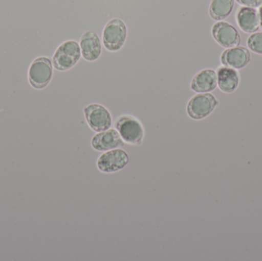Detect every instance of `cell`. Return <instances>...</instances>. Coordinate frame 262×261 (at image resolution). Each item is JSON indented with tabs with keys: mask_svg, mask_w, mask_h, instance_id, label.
Returning <instances> with one entry per match:
<instances>
[{
	"mask_svg": "<svg viewBox=\"0 0 262 261\" xmlns=\"http://www.w3.org/2000/svg\"><path fill=\"white\" fill-rule=\"evenodd\" d=\"M115 127L124 144L133 147H140L143 144L144 127L136 116L130 114L121 115L115 121Z\"/></svg>",
	"mask_w": 262,
	"mask_h": 261,
	"instance_id": "cell-1",
	"label": "cell"
},
{
	"mask_svg": "<svg viewBox=\"0 0 262 261\" xmlns=\"http://www.w3.org/2000/svg\"><path fill=\"white\" fill-rule=\"evenodd\" d=\"M81 57L79 43L74 40H68L61 43L55 51L52 64L56 70L66 72L72 68L81 59Z\"/></svg>",
	"mask_w": 262,
	"mask_h": 261,
	"instance_id": "cell-2",
	"label": "cell"
},
{
	"mask_svg": "<svg viewBox=\"0 0 262 261\" xmlns=\"http://www.w3.org/2000/svg\"><path fill=\"white\" fill-rule=\"evenodd\" d=\"M127 37V28L125 22L121 18H113L103 29V45L109 52H118L125 44Z\"/></svg>",
	"mask_w": 262,
	"mask_h": 261,
	"instance_id": "cell-3",
	"label": "cell"
},
{
	"mask_svg": "<svg viewBox=\"0 0 262 261\" xmlns=\"http://www.w3.org/2000/svg\"><path fill=\"white\" fill-rule=\"evenodd\" d=\"M220 102L211 93H199L192 96L186 105V113L191 119L201 121L208 117Z\"/></svg>",
	"mask_w": 262,
	"mask_h": 261,
	"instance_id": "cell-4",
	"label": "cell"
},
{
	"mask_svg": "<svg viewBox=\"0 0 262 261\" xmlns=\"http://www.w3.org/2000/svg\"><path fill=\"white\" fill-rule=\"evenodd\" d=\"M130 162L127 151L121 148L104 152L97 160V168L104 174H112L124 170Z\"/></svg>",
	"mask_w": 262,
	"mask_h": 261,
	"instance_id": "cell-5",
	"label": "cell"
},
{
	"mask_svg": "<svg viewBox=\"0 0 262 261\" xmlns=\"http://www.w3.org/2000/svg\"><path fill=\"white\" fill-rule=\"evenodd\" d=\"M84 118L89 127L96 133L104 131L112 127V116L107 107L102 104H90L84 109Z\"/></svg>",
	"mask_w": 262,
	"mask_h": 261,
	"instance_id": "cell-6",
	"label": "cell"
},
{
	"mask_svg": "<svg viewBox=\"0 0 262 261\" xmlns=\"http://www.w3.org/2000/svg\"><path fill=\"white\" fill-rule=\"evenodd\" d=\"M50 58L39 57L34 60L29 69V81L36 89L45 88L50 83L53 75V67Z\"/></svg>",
	"mask_w": 262,
	"mask_h": 261,
	"instance_id": "cell-7",
	"label": "cell"
},
{
	"mask_svg": "<svg viewBox=\"0 0 262 261\" xmlns=\"http://www.w3.org/2000/svg\"><path fill=\"white\" fill-rule=\"evenodd\" d=\"M214 40L225 49L239 46L242 38L238 31L227 21H219L212 27Z\"/></svg>",
	"mask_w": 262,
	"mask_h": 261,
	"instance_id": "cell-8",
	"label": "cell"
},
{
	"mask_svg": "<svg viewBox=\"0 0 262 261\" xmlns=\"http://www.w3.org/2000/svg\"><path fill=\"white\" fill-rule=\"evenodd\" d=\"M92 147L95 151L106 152L114 149L121 148L124 145L116 129H108L97 133L91 141Z\"/></svg>",
	"mask_w": 262,
	"mask_h": 261,
	"instance_id": "cell-9",
	"label": "cell"
},
{
	"mask_svg": "<svg viewBox=\"0 0 262 261\" xmlns=\"http://www.w3.org/2000/svg\"><path fill=\"white\" fill-rule=\"evenodd\" d=\"M221 63L225 67L235 70L244 68L251 61L249 51L243 46L226 49L221 55Z\"/></svg>",
	"mask_w": 262,
	"mask_h": 261,
	"instance_id": "cell-10",
	"label": "cell"
},
{
	"mask_svg": "<svg viewBox=\"0 0 262 261\" xmlns=\"http://www.w3.org/2000/svg\"><path fill=\"white\" fill-rule=\"evenodd\" d=\"M80 48L81 55L85 61H95L101 55V39L97 32L94 31H87L81 35L80 38Z\"/></svg>",
	"mask_w": 262,
	"mask_h": 261,
	"instance_id": "cell-11",
	"label": "cell"
},
{
	"mask_svg": "<svg viewBox=\"0 0 262 261\" xmlns=\"http://www.w3.org/2000/svg\"><path fill=\"white\" fill-rule=\"evenodd\" d=\"M217 74L213 69L206 68L195 74L191 81L190 88L195 93H210L216 88Z\"/></svg>",
	"mask_w": 262,
	"mask_h": 261,
	"instance_id": "cell-12",
	"label": "cell"
},
{
	"mask_svg": "<svg viewBox=\"0 0 262 261\" xmlns=\"http://www.w3.org/2000/svg\"><path fill=\"white\" fill-rule=\"evenodd\" d=\"M235 20L238 28L246 33H255L260 29L258 11L254 8L245 6L238 8L235 14Z\"/></svg>",
	"mask_w": 262,
	"mask_h": 261,
	"instance_id": "cell-13",
	"label": "cell"
},
{
	"mask_svg": "<svg viewBox=\"0 0 262 261\" xmlns=\"http://www.w3.org/2000/svg\"><path fill=\"white\" fill-rule=\"evenodd\" d=\"M217 84L219 88L225 93H232L238 89L240 75L238 70L220 66L217 68Z\"/></svg>",
	"mask_w": 262,
	"mask_h": 261,
	"instance_id": "cell-14",
	"label": "cell"
},
{
	"mask_svg": "<svg viewBox=\"0 0 262 261\" xmlns=\"http://www.w3.org/2000/svg\"><path fill=\"white\" fill-rule=\"evenodd\" d=\"M234 6L235 0H211L209 16L215 21H223L231 15Z\"/></svg>",
	"mask_w": 262,
	"mask_h": 261,
	"instance_id": "cell-15",
	"label": "cell"
},
{
	"mask_svg": "<svg viewBox=\"0 0 262 261\" xmlns=\"http://www.w3.org/2000/svg\"><path fill=\"white\" fill-rule=\"evenodd\" d=\"M247 46L251 52L262 55V32L252 33L248 38Z\"/></svg>",
	"mask_w": 262,
	"mask_h": 261,
	"instance_id": "cell-16",
	"label": "cell"
},
{
	"mask_svg": "<svg viewBox=\"0 0 262 261\" xmlns=\"http://www.w3.org/2000/svg\"><path fill=\"white\" fill-rule=\"evenodd\" d=\"M240 6H245V7L256 8L259 7L262 4V0H235Z\"/></svg>",
	"mask_w": 262,
	"mask_h": 261,
	"instance_id": "cell-17",
	"label": "cell"
},
{
	"mask_svg": "<svg viewBox=\"0 0 262 261\" xmlns=\"http://www.w3.org/2000/svg\"><path fill=\"white\" fill-rule=\"evenodd\" d=\"M258 17H259L260 28L262 29V4L258 7Z\"/></svg>",
	"mask_w": 262,
	"mask_h": 261,
	"instance_id": "cell-18",
	"label": "cell"
}]
</instances>
